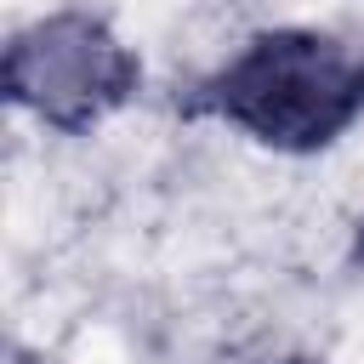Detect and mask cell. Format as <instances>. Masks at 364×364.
Here are the masks:
<instances>
[{
	"label": "cell",
	"mask_w": 364,
	"mask_h": 364,
	"mask_svg": "<svg viewBox=\"0 0 364 364\" xmlns=\"http://www.w3.org/2000/svg\"><path fill=\"white\" fill-rule=\"evenodd\" d=\"M176 114L284 159L330 154L364 125V46L313 23L256 28L176 97Z\"/></svg>",
	"instance_id": "1"
},
{
	"label": "cell",
	"mask_w": 364,
	"mask_h": 364,
	"mask_svg": "<svg viewBox=\"0 0 364 364\" xmlns=\"http://www.w3.org/2000/svg\"><path fill=\"white\" fill-rule=\"evenodd\" d=\"M6 102L57 136H91L142 91V51L91 6H57L11 28Z\"/></svg>",
	"instance_id": "2"
}]
</instances>
